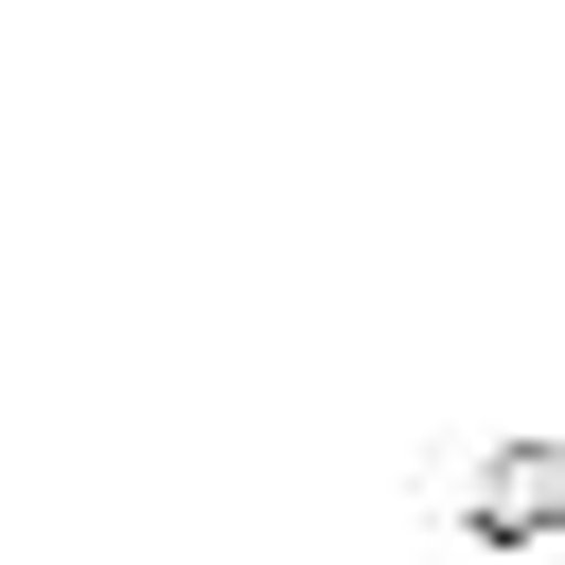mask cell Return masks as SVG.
I'll list each match as a JSON object with an SVG mask.
<instances>
[{
  "label": "cell",
  "instance_id": "6da1fadb",
  "mask_svg": "<svg viewBox=\"0 0 565 565\" xmlns=\"http://www.w3.org/2000/svg\"><path fill=\"white\" fill-rule=\"evenodd\" d=\"M441 512H459L477 547H547V530H565V441H494V459H459Z\"/></svg>",
  "mask_w": 565,
  "mask_h": 565
}]
</instances>
